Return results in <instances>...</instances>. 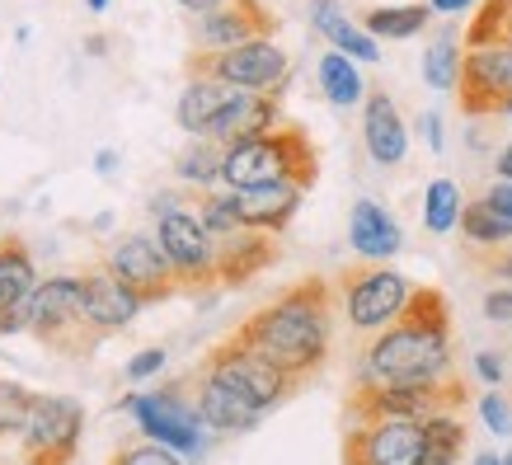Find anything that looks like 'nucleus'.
<instances>
[{
  "label": "nucleus",
  "instance_id": "obj_10",
  "mask_svg": "<svg viewBox=\"0 0 512 465\" xmlns=\"http://www.w3.org/2000/svg\"><path fill=\"white\" fill-rule=\"evenodd\" d=\"M80 428L85 409L66 395H38L29 428L19 433V456L24 465H71L80 451Z\"/></svg>",
  "mask_w": 512,
  "mask_h": 465
},
{
  "label": "nucleus",
  "instance_id": "obj_9",
  "mask_svg": "<svg viewBox=\"0 0 512 465\" xmlns=\"http://www.w3.org/2000/svg\"><path fill=\"white\" fill-rule=\"evenodd\" d=\"M156 240L170 254L174 273L184 282V292H212L221 287L217 278V235L198 221V212L188 207H165L156 221Z\"/></svg>",
  "mask_w": 512,
  "mask_h": 465
},
{
  "label": "nucleus",
  "instance_id": "obj_51",
  "mask_svg": "<svg viewBox=\"0 0 512 465\" xmlns=\"http://www.w3.org/2000/svg\"><path fill=\"white\" fill-rule=\"evenodd\" d=\"M503 465H512V451H508V456H503Z\"/></svg>",
  "mask_w": 512,
  "mask_h": 465
},
{
  "label": "nucleus",
  "instance_id": "obj_36",
  "mask_svg": "<svg viewBox=\"0 0 512 465\" xmlns=\"http://www.w3.org/2000/svg\"><path fill=\"white\" fill-rule=\"evenodd\" d=\"M109 465H179V456L170 447H160V442H137V447L113 451Z\"/></svg>",
  "mask_w": 512,
  "mask_h": 465
},
{
  "label": "nucleus",
  "instance_id": "obj_6",
  "mask_svg": "<svg viewBox=\"0 0 512 465\" xmlns=\"http://www.w3.org/2000/svg\"><path fill=\"white\" fill-rule=\"evenodd\" d=\"M466 404V381L451 372L442 381H423V386H353L348 395V414L353 423H376V419H433L447 409Z\"/></svg>",
  "mask_w": 512,
  "mask_h": 465
},
{
  "label": "nucleus",
  "instance_id": "obj_2",
  "mask_svg": "<svg viewBox=\"0 0 512 465\" xmlns=\"http://www.w3.org/2000/svg\"><path fill=\"white\" fill-rule=\"evenodd\" d=\"M451 376V306L437 287H414L400 320L362 353L357 386H423Z\"/></svg>",
  "mask_w": 512,
  "mask_h": 465
},
{
  "label": "nucleus",
  "instance_id": "obj_8",
  "mask_svg": "<svg viewBox=\"0 0 512 465\" xmlns=\"http://www.w3.org/2000/svg\"><path fill=\"white\" fill-rule=\"evenodd\" d=\"M287 71H292L287 52L273 38H254V43L221 47V52H188V76H212L254 94H278L287 85Z\"/></svg>",
  "mask_w": 512,
  "mask_h": 465
},
{
  "label": "nucleus",
  "instance_id": "obj_43",
  "mask_svg": "<svg viewBox=\"0 0 512 465\" xmlns=\"http://www.w3.org/2000/svg\"><path fill=\"white\" fill-rule=\"evenodd\" d=\"M484 198H489V202H498L503 212H512V179H503V184H494V188H489V193H484Z\"/></svg>",
  "mask_w": 512,
  "mask_h": 465
},
{
  "label": "nucleus",
  "instance_id": "obj_33",
  "mask_svg": "<svg viewBox=\"0 0 512 465\" xmlns=\"http://www.w3.org/2000/svg\"><path fill=\"white\" fill-rule=\"evenodd\" d=\"M193 212H198V221L212 235H231L245 226V221H240V198H235V188H221V193H207V188H202L198 198H193Z\"/></svg>",
  "mask_w": 512,
  "mask_h": 465
},
{
  "label": "nucleus",
  "instance_id": "obj_17",
  "mask_svg": "<svg viewBox=\"0 0 512 465\" xmlns=\"http://www.w3.org/2000/svg\"><path fill=\"white\" fill-rule=\"evenodd\" d=\"M278 264V235L240 226L231 235H217V278L221 287H240V282L259 278L264 268Z\"/></svg>",
  "mask_w": 512,
  "mask_h": 465
},
{
  "label": "nucleus",
  "instance_id": "obj_34",
  "mask_svg": "<svg viewBox=\"0 0 512 465\" xmlns=\"http://www.w3.org/2000/svg\"><path fill=\"white\" fill-rule=\"evenodd\" d=\"M512 29V0H484L466 29V47H494Z\"/></svg>",
  "mask_w": 512,
  "mask_h": 465
},
{
  "label": "nucleus",
  "instance_id": "obj_16",
  "mask_svg": "<svg viewBox=\"0 0 512 465\" xmlns=\"http://www.w3.org/2000/svg\"><path fill=\"white\" fill-rule=\"evenodd\" d=\"M132 414H137L141 433L151 437V442H165V447L174 451H193L198 447V409H188V404L174 400V390H165V395H132V400H123Z\"/></svg>",
  "mask_w": 512,
  "mask_h": 465
},
{
  "label": "nucleus",
  "instance_id": "obj_45",
  "mask_svg": "<svg viewBox=\"0 0 512 465\" xmlns=\"http://www.w3.org/2000/svg\"><path fill=\"white\" fill-rule=\"evenodd\" d=\"M428 5H433L437 15H456V10H466L470 0H428Z\"/></svg>",
  "mask_w": 512,
  "mask_h": 465
},
{
  "label": "nucleus",
  "instance_id": "obj_11",
  "mask_svg": "<svg viewBox=\"0 0 512 465\" xmlns=\"http://www.w3.org/2000/svg\"><path fill=\"white\" fill-rule=\"evenodd\" d=\"M104 264H109L113 278L127 282L146 306H151V301H170L174 292H184V282H179L170 254H165V245H160L156 235H123V240H113L109 254H104Z\"/></svg>",
  "mask_w": 512,
  "mask_h": 465
},
{
  "label": "nucleus",
  "instance_id": "obj_21",
  "mask_svg": "<svg viewBox=\"0 0 512 465\" xmlns=\"http://www.w3.org/2000/svg\"><path fill=\"white\" fill-rule=\"evenodd\" d=\"M348 245H353L357 259H372V264H386L390 254H400L404 235L400 226H395V217H390L381 202L362 198L353 202V217H348Z\"/></svg>",
  "mask_w": 512,
  "mask_h": 465
},
{
  "label": "nucleus",
  "instance_id": "obj_38",
  "mask_svg": "<svg viewBox=\"0 0 512 465\" xmlns=\"http://www.w3.org/2000/svg\"><path fill=\"white\" fill-rule=\"evenodd\" d=\"M160 367H165V348H146V353H137L127 362V376H132V381H146V376H156Z\"/></svg>",
  "mask_w": 512,
  "mask_h": 465
},
{
  "label": "nucleus",
  "instance_id": "obj_20",
  "mask_svg": "<svg viewBox=\"0 0 512 465\" xmlns=\"http://www.w3.org/2000/svg\"><path fill=\"white\" fill-rule=\"evenodd\" d=\"M362 137H367V155H372L376 165H400L404 151H409L404 118L386 90H367V104H362Z\"/></svg>",
  "mask_w": 512,
  "mask_h": 465
},
{
  "label": "nucleus",
  "instance_id": "obj_7",
  "mask_svg": "<svg viewBox=\"0 0 512 465\" xmlns=\"http://www.w3.org/2000/svg\"><path fill=\"white\" fill-rule=\"evenodd\" d=\"M343 296V310H348V325L353 329H386L400 320V310L409 306V296H414V282L400 278L395 268L386 264H372V259H362V264H348L334 278Z\"/></svg>",
  "mask_w": 512,
  "mask_h": 465
},
{
  "label": "nucleus",
  "instance_id": "obj_29",
  "mask_svg": "<svg viewBox=\"0 0 512 465\" xmlns=\"http://www.w3.org/2000/svg\"><path fill=\"white\" fill-rule=\"evenodd\" d=\"M461 57H466V33L442 29L433 43H428V57H423V80H428L433 90H456Z\"/></svg>",
  "mask_w": 512,
  "mask_h": 465
},
{
  "label": "nucleus",
  "instance_id": "obj_49",
  "mask_svg": "<svg viewBox=\"0 0 512 465\" xmlns=\"http://www.w3.org/2000/svg\"><path fill=\"white\" fill-rule=\"evenodd\" d=\"M503 47H508V52H512V29H508V38H503Z\"/></svg>",
  "mask_w": 512,
  "mask_h": 465
},
{
  "label": "nucleus",
  "instance_id": "obj_13",
  "mask_svg": "<svg viewBox=\"0 0 512 465\" xmlns=\"http://www.w3.org/2000/svg\"><path fill=\"white\" fill-rule=\"evenodd\" d=\"M273 29H278V15L264 0H221L217 10L193 19L188 43L193 52H221V47H240L254 38H273Z\"/></svg>",
  "mask_w": 512,
  "mask_h": 465
},
{
  "label": "nucleus",
  "instance_id": "obj_1",
  "mask_svg": "<svg viewBox=\"0 0 512 465\" xmlns=\"http://www.w3.org/2000/svg\"><path fill=\"white\" fill-rule=\"evenodd\" d=\"M235 334L249 348H259L268 362H278L282 372L306 381L325 367L334 348V282L320 273L292 282L278 301L254 310Z\"/></svg>",
  "mask_w": 512,
  "mask_h": 465
},
{
  "label": "nucleus",
  "instance_id": "obj_50",
  "mask_svg": "<svg viewBox=\"0 0 512 465\" xmlns=\"http://www.w3.org/2000/svg\"><path fill=\"white\" fill-rule=\"evenodd\" d=\"M503 113H508V118H512V94H508V109H503Z\"/></svg>",
  "mask_w": 512,
  "mask_h": 465
},
{
  "label": "nucleus",
  "instance_id": "obj_4",
  "mask_svg": "<svg viewBox=\"0 0 512 465\" xmlns=\"http://www.w3.org/2000/svg\"><path fill=\"white\" fill-rule=\"evenodd\" d=\"M29 334L43 343L52 357L66 362H90L99 343L109 339V329L94 325L80 296V278H43L29 306Z\"/></svg>",
  "mask_w": 512,
  "mask_h": 465
},
{
  "label": "nucleus",
  "instance_id": "obj_46",
  "mask_svg": "<svg viewBox=\"0 0 512 465\" xmlns=\"http://www.w3.org/2000/svg\"><path fill=\"white\" fill-rule=\"evenodd\" d=\"M179 5H184L188 15H207V10H217L221 0H179Z\"/></svg>",
  "mask_w": 512,
  "mask_h": 465
},
{
  "label": "nucleus",
  "instance_id": "obj_37",
  "mask_svg": "<svg viewBox=\"0 0 512 465\" xmlns=\"http://www.w3.org/2000/svg\"><path fill=\"white\" fill-rule=\"evenodd\" d=\"M480 414H484V423H489L494 433H508L512 428V414H508V400H503V395H484Z\"/></svg>",
  "mask_w": 512,
  "mask_h": 465
},
{
  "label": "nucleus",
  "instance_id": "obj_22",
  "mask_svg": "<svg viewBox=\"0 0 512 465\" xmlns=\"http://www.w3.org/2000/svg\"><path fill=\"white\" fill-rule=\"evenodd\" d=\"M240 94H245V90H235V85H226V80L188 76V85H184V94H179V109H174V118H179V127H184L188 137H207V132H212V123H217L221 113L231 109Z\"/></svg>",
  "mask_w": 512,
  "mask_h": 465
},
{
  "label": "nucleus",
  "instance_id": "obj_30",
  "mask_svg": "<svg viewBox=\"0 0 512 465\" xmlns=\"http://www.w3.org/2000/svg\"><path fill=\"white\" fill-rule=\"evenodd\" d=\"M433 15H437L433 5H381V10L362 15V29L372 38H414L419 29H428Z\"/></svg>",
  "mask_w": 512,
  "mask_h": 465
},
{
  "label": "nucleus",
  "instance_id": "obj_48",
  "mask_svg": "<svg viewBox=\"0 0 512 465\" xmlns=\"http://www.w3.org/2000/svg\"><path fill=\"white\" fill-rule=\"evenodd\" d=\"M104 5H109V0H90V10H104Z\"/></svg>",
  "mask_w": 512,
  "mask_h": 465
},
{
  "label": "nucleus",
  "instance_id": "obj_19",
  "mask_svg": "<svg viewBox=\"0 0 512 465\" xmlns=\"http://www.w3.org/2000/svg\"><path fill=\"white\" fill-rule=\"evenodd\" d=\"M193 409H198V419L207 423V428H217V433H249L254 423L264 419L259 404H249L240 390H231L221 376H212V372H198Z\"/></svg>",
  "mask_w": 512,
  "mask_h": 465
},
{
  "label": "nucleus",
  "instance_id": "obj_39",
  "mask_svg": "<svg viewBox=\"0 0 512 465\" xmlns=\"http://www.w3.org/2000/svg\"><path fill=\"white\" fill-rule=\"evenodd\" d=\"M484 315H489V320H512V292L508 287H498V292L484 296Z\"/></svg>",
  "mask_w": 512,
  "mask_h": 465
},
{
  "label": "nucleus",
  "instance_id": "obj_32",
  "mask_svg": "<svg viewBox=\"0 0 512 465\" xmlns=\"http://www.w3.org/2000/svg\"><path fill=\"white\" fill-rule=\"evenodd\" d=\"M461 188L451 184V179H433L428 193H423V226L433 235H447L456 231V221H461Z\"/></svg>",
  "mask_w": 512,
  "mask_h": 465
},
{
  "label": "nucleus",
  "instance_id": "obj_5",
  "mask_svg": "<svg viewBox=\"0 0 512 465\" xmlns=\"http://www.w3.org/2000/svg\"><path fill=\"white\" fill-rule=\"evenodd\" d=\"M202 372L221 376L231 390H240L249 404H259V409H278L282 400H292L296 390L306 386L301 376L282 372L278 362H268L259 348H249L240 334H231V339H221L207 348V357H202Z\"/></svg>",
  "mask_w": 512,
  "mask_h": 465
},
{
  "label": "nucleus",
  "instance_id": "obj_40",
  "mask_svg": "<svg viewBox=\"0 0 512 465\" xmlns=\"http://www.w3.org/2000/svg\"><path fill=\"white\" fill-rule=\"evenodd\" d=\"M475 264L489 273V278H503V282H512V249H503L498 259H475Z\"/></svg>",
  "mask_w": 512,
  "mask_h": 465
},
{
  "label": "nucleus",
  "instance_id": "obj_42",
  "mask_svg": "<svg viewBox=\"0 0 512 465\" xmlns=\"http://www.w3.org/2000/svg\"><path fill=\"white\" fill-rule=\"evenodd\" d=\"M423 137H428L433 151H442V118L437 113H423Z\"/></svg>",
  "mask_w": 512,
  "mask_h": 465
},
{
  "label": "nucleus",
  "instance_id": "obj_26",
  "mask_svg": "<svg viewBox=\"0 0 512 465\" xmlns=\"http://www.w3.org/2000/svg\"><path fill=\"white\" fill-rule=\"evenodd\" d=\"M461 235H466L470 249H503L512 240V212H503L498 202L475 198L461 207Z\"/></svg>",
  "mask_w": 512,
  "mask_h": 465
},
{
  "label": "nucleus",
  "instance_id": "obj_27",
  "mask_svg": "<svg viewBox=\"0 0 512 465\" xmlns=\"http://www.w3.org/2000/svg\"><path fill=\"white\" fill-rule=\"evenodd\" d=\"M315 71H320V90H325V99L334 104V109H353L357 99H367L353 57H348V52H339V47H334V52H325Z\"/></svg>",
  "mask_w": 512,
  "mask_h": 465
},
{
  "label": "nucleus",
  "instance_id": "obj_35",
  "mask_svg": "<svg viewBox=\"0 0 512 465\" xmlns=\"http://www.w3.org/2000/svg\"><path fill=\"white\" fill-rule=\"evenodd\" d=\"M33 404H38V395H33L29 386H19V381H0V437L24 433L29 419H33Z\"/></svg>",
  "mask_w": 512,
  "mask_h": 465
},
{
  "label": "nucleus",
  "instance_id": "obj_3",
  "mask_svg": "<svg viewBox=\"0 0 512 465\" xmlns=\"http://www.w3.org/2000/svg\"><path fill=\"white\" fill-rule=\"evenodd\" d=\"M315 179H320V155H315V141L301 123H278L273 132L235 141V146H226V160H221V184L226 188H311Z\"/></svg>",
  "mask_w": 512,
  "mask_h": 465
},
{
  "label": "nucleus",
  "instance_id": "obj_12",
  "mask_svg": "<svg viewBox=\"0 0 512 465\" xmlns=\"http://www.w3.org/2000/svg\"><path fill=\"white\" fill-rule=\"evenodd\" d=\"M512 94V52L503 43L494 47H466L461 76H456V104L466 118H489L508 109Z\"/></svg>",
  "mask_w": 512,
  "mask_h": 465
},
{
  "label": "nucleus",
  "instance_id": "obj_28",
  "mask_svg": "<svg viewBox=\"0 0 512 465\" xmlns=\"http://www.w3.org/2000/svg\"><path fill=\"white\" fill-rule=\"evenodd\" d=\"M466 451V423L456 414H433L423 419V461L419 465H456Z\"/></svg>",
  "mask_w": 512,
  "mask_h": 465
},
{
  "label": "nucleus",
  "instance_id": "obj_41",
  "mask_svg": "<svg viewBox=\"0 0 512 465\" xmlns=\"http://www.w3.org/2000/svg\"><path fill=\"white\" fill-rule=\"evenodd\" d=\"M475 367H480L484 381H503V362H498L494 353H480V357H475Z\"/></svg>",
  "mask_w": 512,
  "mask_h": 465
},
{
  "label": "nucleus",
  "instance_id": "obj_47",
  "mask_svg": "<svg viewBox=\"0 0 512 465\" xmlns=\"http://www.w3.org/2000/svg\"><path fill=\"white\" fill-rule=\"evenodd\" d=\"M475 465H503V461H498L494 451H480V456H475Z\"/></svg>",
  "mask_w": 512,
  "mask_h": 465
},
{
  "label": "nucleus",
  "instance_id": "obj_31",
  "mask_svg": "<svg viewBox=\"0 0 512 465\" xmlns=\"http://www.w3.org/2000/svg\"><path fill=\"white\" fill-rule=\"evenodd\" d=\"M221 160H226V146L212 137H198V141H188V151L174 160V170H179L184 184L207 188V184H221Z\"/></svg>",
  "mask_w": 512,
  "mask_h": 465
},
{
  "label": "nucleus",
  "instance_id": "obj_14",
  "mask_svg": "<svg viewBox=\"0 0 512 465\" xmlns=\"http://www.w3.org/2000/svg\"><path fill=\"white\" fill-rule=\"evenodd\" d=\"M423 461V423L414 419H376L353 423L343 437V465H419Z\"/></svg>",
  "mask_w": 512,
  "mask_h": 465
},
{
  "label": "nucleus",
  "instance_id": "obj_25",
  "mask_svg": "<svg viewBox=\"0 0 512 465\" xmlns=\"http://www.w3.org/2000/svg\"><path fill=\"white\" fill-rule=\"evenodd\" d=\"M311 24L329 38V47H339V52H348L353 62H376L381 57V47H376V38L367 29H357L353 19L343 15L334 0H311Z\"/></svg>",
  "mask_w": 512,
  "mask_h": 465
},
{
  "label": "nucleus",
  "instance_id": "obj_44",
  "mask_svg": "<svg viewBox=\"0 0 512 465\" xmlns=\"http://www.w3.org/2000/svg\"><path fill=\"white\" fill-rule=\"evenodd\" d=\"M494 170H498V179H512V141L498 151V160H494Z\"/></svg>",
  "mask_w": 512,
  "mask_h": 465
},
{
  "label": "nucleus",
  "instance_id": "obj_23",
  "mask_svg": "<svg viewBox=\"0 0 512 465\" xmlns=\"http://www.w3.org/2000/svg\"><path fill=\"white\" fill-rule=\"evenodd\" d=\"M301 193H306V188H296V184L235 188V198H240V221H245V226H254V231L282 235L287 226H292L296 207H301Z\"/></svg>",
  "mask_w": 512,
  "mask_h": 465
},
{
  "label": "nucleus",
  "instance_id": "obj_15",
  "mask_svg": "<svg viewBox=\"0 0 512 465\" xmlns=\"http://www.w3.org/2000/svg\"><path fill=\"white\" fill-rule=\"evenodd\" d=\"M38 292V268H33L29 240L24 235H0V334L29 329V306Z\"/></svg>",
  "mask_w": 512,
  "mask_h": 465
},
{
  "label": "nucleus",
  "instance_id": "obj_18",
  "mask_svg": "<svg viewBox=\"0 0 512 465\" xmlns=\"http://www.w3.org/2000/svg\"><path fill=\"white\" fill-rule=\"evenodd\" d=\"M80 296H85V310L94 315V325L109 329V334L113 329H127L141 315V306H146L127 282L113 278L109 264H94V268L80 273Z\"/></svg>",
  "mask_w": 512,
  "mask_h": 465
},
{
  "label": "nucleus",
  "instance_id": "obj_24",
  "mask_svg": "<svg viewBox=\"0 0 512 465\" xmlns=\"http://www.w3.org/2000/svg\"><path fill=\"white\" fill-rule=\"evenodd\" d=\"M278 123H282L278 94H254V90H245L231 104V109H226L217 123H212V132H207V137L221 141V146H235V141H249V137H259V132H273Z\"/></svg>",
  "mask_w": 512,
  "mask_h": 465
}]
</instances>
